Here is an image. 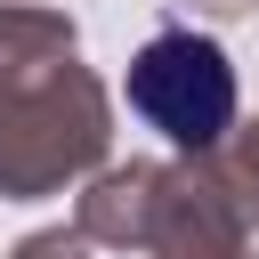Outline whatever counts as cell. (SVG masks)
<instances>
[{
  "label": "cell",
  "mask_w": 259,
  "mask_h": 259,
  "mask_svg": "<svg viewBox=\"0 0 259 259\" xmlns=\"http://www.w3.org/2000/svg\"><path fill=\"white\" fill-rule=\"evenodd\" d=\"M130 105L178 138V146H210L227 121H235V73L219 57V40H194V32H154L130 65Z\"/></svg>",
  "instance_id": "cell-1"
}]
</instances>
